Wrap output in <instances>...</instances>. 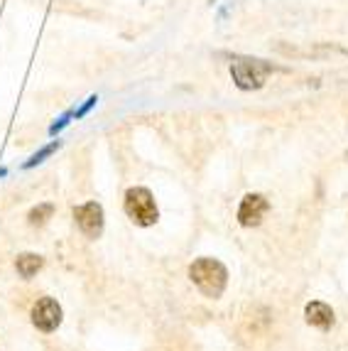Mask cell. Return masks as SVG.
I'll use <instances>...</instances> for the list:
<instances>
[{"instance_id":"1","label":"cell","mask_w":348,"mask_h":351,"mask_svg":"<svg viewBox=\"0 0 348 351\" xmlns=\"http://www.w3.org/2000/svg\"><path fill=\"white\" fill-rule=\"evenodd\" d=\"M189 278H192L194 285L211 300L221 298L228 282L226 268H223V263L216 261V258H199V261H194L192 268H189Z\"/></svg>"},{"instance_id":"2","label":"cell","mask_w":348,"mask_h":351,"mask_svg":"<svg viewBox=\"0 0 348 351\" xmlns=\"http://www.w3.org/2000/svg\"><path fill=\"white\" fill-rule=\"evenodd\" d=\"M125 214L138 226H152L157 221V206L145 187H133L125 192Z\"/></svg>"},{"instance_id":"3","label":"cell","mask_w":348,"mask_h":351,"mask_svg":"<svg viewBox=\"0 0 348 351\" xmlns=\"http://www.w3.org/2000/svg\"><path fill=\"white\" fill-rule=\"evenodd\" d=\"M231 74L233 82L240 88H260L265 84L267 74H270V66L256 62V59H238V62H233Z\"/></svg>"},{"instance_id":"4","label":"cell","mask_w":348,"mask_h":351,"mask_svg":"<svg viewBox=\"0 0 348 351\" xmlns=\"http://www.w3.org/2000/svg\"><path fill=\"white\" fill-rule=\"evenodd\" d=\"M74 219L79 223V228L84 231V236L88 239H99L101 231H103V209L96 202H88L74 209Z\"/></svg>"},{"instance_id":"5","label":"cell","mask_w":348,"mask_h":351,"mask_svg":"<svg viewBox=\"0 0 348 351\" xmlns=\"http://www.w3.org/2000/svg\"><path fill=\"white\" fill-rule=\"evenodd\" d=\"M32 324L40 332H54L62 324V307L57 304V300L42 298L40 302L32 307Z\"/></svg>"},{"instance_id":"6","label":"cell","mask_w":348,"mask_h":351,"mask_svg":"<svg viewBox=\"0 0 348 351\" xmlns=\"http://www.w3.org/2000/svg\"><path fill=\"white\" fill-rule=\"evenodd\" d=\"M270 204L262 194H245L238 209V221L240 226H258L262 221V217L267 214Z\"/></svg>"},{"instance_id":"7","label":"cell","mask_w":348,"mask_h":351,"mask_svg":"<svg viewBox=\"0 0 348 351\" xmlns=\"http://www.w3.org/2000/svg\"><path fill=\"white\" fill-rule=\"evenodd\" d=\"M304 317L316 329H329L334 324V310L326 302H309L307 310H304Z\"/></svg>"},{"instance_id":"8","label":"cell","mask_w":348,"mask_h":351,"mask_svg":"<svg viewBox=\"0 0 348 351\" xmlns=\"http://www.w3.org/2000/svg\"><path fill=\"white\" fill-rule=\"evenodd\" d=\"M42 265H45V258L37 256V253H23V256H18V261H15V268H18V273L23 278L37 276L42 270Z\"/></svg>"},{"instance_id":"9","label":"cell","mask_w":348,"mask_h":351,"mask_svg":"<svg viewBox=\"0 0 348 351\" xmlns=\"http://www.w3.org/2000/svg\"><path fill=\"white\" fill-rule=\"evenodd\" d=\"M54 214V206L52 204H40L35 206V209L29 211V223H35V226H42V223L47 221V219Z\"/></svg>"},{"instance_id":"10","label":"cell","mask_w":348,"mask_h":351,"mask_svg":"<svg viewBox=\"0 0 348 351\" xmlns=\"http://www.w3.org/2000/svg\"><path fill=\"white\" fill-rule=\"evenodd\" d=\"M57 147H59V141L49 143V145L42 147V150L37 152V155H32V160H27V162H25V167H35L37 162H42V160H45V158H49V155H52V152L57 150Z\"/></svg>"}]
</instances>
